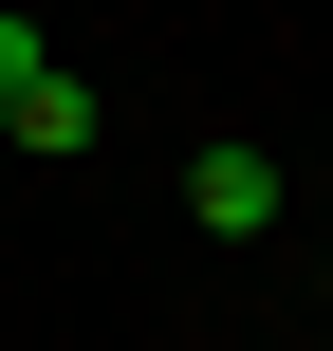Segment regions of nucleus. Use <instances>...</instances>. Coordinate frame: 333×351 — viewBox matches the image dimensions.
Returning a JSON list of instances; mask_svg holds the SVG:
<instances>
[{"mask_svg":"<svg viewBox=\"0 0 333 351\" xmlns=\"http://www.w3.org/2000/svg\"><path fill=\"white\" fill-rule=\"evenodd\" d=\"M0 130H19L37 167H74V148H93V74H56V56H37V74L0 93Z\"/></svg>","mask_w":333,"mask_h":351,"instance_id":"f03ea898","label":"nucleus"},{"mask_svg":"<svg viewBox=\"0 0 333 351\" xmlns=\"http://www.w3.org/2000/svg\"><path fill=\"white\" fill-rule=\"evenodd\" d=\"M19 74H37V19H0V93H19Z\"/></svg>","mask_w":333,"mask_h":351,"instance_id":"7ed1b4c3","label":"nucleus"},{"mask_svg":"<svg viewBox=\"0 0 333 351\" xmlns=\"http://www.w3.org/2000/svg\"><path fill=\"white\" fill-rule=\"evenodd\" d=\"M278 204H297V185H278V148H204V167H185V222H204V241H260Z\"/></svg>","mask_w":333,"mask_h":351,"instance_id":"f257e3e1","label":"nucleus"}]
</instances>
